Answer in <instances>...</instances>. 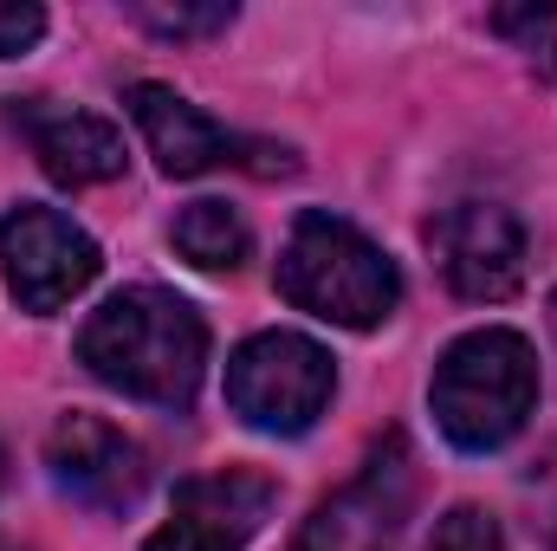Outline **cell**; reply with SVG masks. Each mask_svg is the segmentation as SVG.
I'll list each match as a JSON object with an SVG mask.
<instances>
[{"instance_id":"obj_2","label":"cell","mask_w":557,"mask_h":551,"mask_svg":"<svg viewBox=\"0 0 557 551\" xmlns=\"http://www.w3.org/2000/svg\"><path fill=\"white\" fill-rule=\"evenodd\" d=\"M428 409H434V428L460 454L506 448L525 428V415L539 409V351L506 325L454 338L434 364Z\"/></svg>"},{"instance_id":"obj_20","label":"cell","mask_w":557,"mask_h":551,"mask_svg":"<svg viewBox=\"0 0 557 551\" xmlns=\"http://www.w3.org/2000/svg\"><path fill=\"white\" fill-rule=\"evenodd\" d=\"M0 474H7V461H0Z\"/></svg>"},{"instance_id":"obj_4","label":"cell","mask_w":557,"mask_h":551,"mask_svg":"<svg viewBox=\"0 0 557 551\" xmlns=\"http://www.w3.org/2000/svg\"><path fill=\"white\" fill-rule=\"evenodd\" d=\"M337 390V364L305 331H260L227 357V409L260 434H305Z\"/></svg>"},{"instance_id":"obj_3","label":"cell","mask_w":557,"mask_h":551,"mask_svg":"<svg viewBox=\"0 0 557 551\" xmlns=\"http://www.w3.org/2000/svg\"><path fill=\"white\" fill-rule=\"evenodd\" d=\"M278 292L324 318V325H344V331H376L396 305H403V273L396 260L363 234L350 228L344 215H298L292 234H285V254H278Z\"/></svg>"},{"instance_id":"obj_19","label":"cell","mask_w":557,"mask_h":551,"mask_svg":"<svg viewBox=\"0 0 557 551\" xmlns=\"http://www.w3.org/2000/svg\"><path fill=\"white\" fill-rule=\"evenodd\" d=\"M552 331H557V292H552Z\"/></svg>"},{"instance_id":"obj_1","label":"cell","mask_w":557,"mask_h":551,"mask_svg":"<svg viewBox=\"0 0 557 551\" xmlns=\"http://www.w3.org/2000/svg\"><path fill=\"white\" fill-rule=\"evenodd\" d=\"M78 364L149 409H188L208 370V325L182 292L124 285L85 318Z\"/></svg>"},{"instance_id":"obj_8","label":"cell","mask_w":557,"mask_h":551,"mask_svg":"<svg viewBox=\"0 0 557 551\" xmlns=\"http://www.w3.org/2000/svg\"><path fill=\"white\" fill-rule=\"evenodd\" d=\"M46 467H52V480H59L78 506H91V513H131L143 500V487H149L143 448L117 428V421L85 415V409H72L52 434H46Z\"/></svg>"},{"instance_id":"obj_5","label":"cell","mask_w":557,"mask_h":551,"mask_svg":"<svg viewBox=\"0 0 557 551\" xmlns=\"http://www.w3.org/2000/svg\"><path fill=\"white\" fill-rule=\"evenodd\" d=\"M98 267H104L98 241L72 215H59L46 201H20L0 221V279L20 298V311H33V318L65 311L98 279Z\"/></svg>"},{"instance_id":"obj_18","label":"cell","mask_w":557,"mask_h":551,"mask_svg":"<svg viewBox=\"0 0 557 551\" xmlns=\"http://www.w3.org/2000/svg\"><path fill=\"white\" fill-rule=\"evenodd\" d=\"M0 551H20V546H13V539H7V532H0Z\"/></svg>"},{"instance_id":"obj_16","label":"cell","mask_w":557,"mask_h":551,"mask_svg":"<svg viewBox=\"0 0 557 551\" xmlns=\"http://www.w3.org/2000/svg\"><path fill=\"white\" fill-rule=\"evenodd\" d=\"M143 551H240V546H227L221 532H208V526H195V519H182V513H175V519H169V526H162Z\"/></svg>"},{"instance_id":"obj_7","label":"cell","mask_w":557,"mask_h":551,"mask_svg":"<svg viewBox=\"0 0 557 551\" xmlns=\"http://www.w3.org/2000/svg\"><path fill=\"white\" fill-rule=\"evenodd\" d=\"M428 247H434V267L441 279L473 298V305H499L525 285V260H532V241L519 228L512 208L499 201H460L447 215L428 221Z\"/></svg>"},{"instance_id":"obj_13","label":"cell","mask_w":557,"mask_h":551,"mask_svg":"<svg viewBox=\"0 0 557 551\" xmlns=\"http://www.w3.org/2000/svg\"><path fill=\"white\" fill-rule=\"evenodd\" d=\"M131 20L149 26L156 39H208V33H227L234 26V7L227 0H208V7H156V0H137Z\"/></svg>"},{"instance_id":"obj_12","label":"cell","mask_w":557,"mask_h":551,"mask_svg":"<svg viewBox=\"0 0 557 551\" xmlns=\"http://www.w3.org/2000/svg\"><path fill=\"white\" fill-rule=\"evenodd\" d=\"M169 241H175V254H182L188 267H201V273H234V267L247 260V247H253L247 221H240L227 201H188V208L175 215Z\"/></svg>"},{"instance_id":"obj_21","label":"cell","mask_w":557,"mask_h":551,"mask_svg":"<svg viewBox=\"0 0 557 551\" xmlns=\"http://www.w3.org/2000/svg\"><path fill=\"white\" fill-rule=\"evenodd\" d=\"M552 551H557V546H552Z\"/></svg>"},{"instance_id":"obj_15","label":"cell","mask_w":557,"mask_h":551,"mask_svg":"<svg viewBox=\"0 0 557 551\" xmlns=\"http://www.w3.org/2000/svg\"><path fill=\"white\" fill-rule=\"evenodd\" d=\"M39 33H46V13H39L33 0H0V59L33 52V46H39Z\"/></svg>"},{"instance_id":"obj_9","label":"cell","mask_w":557,"mask_h":551,"mask_svg":"<svg viewBox=\"0 0 557 551\" xmlns=\"http://www.w3.org/2000/svg\"><path fill=\"white\" fill-rule=\"evenodd\" d=\"M13 124L26 131L39 169L65 188H98V182H117L124 175V131L91 118V111H72V105H52V98H26L13 105Z\"/></svg>"},{"instance_id":"obj_17","label":"cell","mask_w":557,"mask_h":551,"mask_svg":"<svg viewBox=\"0 0 557 551\" xmlns=\"http://www.w3.org/2000/svg\"><path fill=\"white\" fill-rule=\"evenodd\" d=\"M499 33H519L525 52H557V20L552 13H493Z\"/></svg>"},{"instance_id":"obj_14","label":"cell","mask_w":557,"mask_h":551,"mask_svg":"<svg viewBox=\"0 0 557 551\" xmlns=\"http://www.w3.org/2000/svg\"><path fill=\"white\" fill-rule=\"evenodd\" d=\"M428 551H506V532H499L493 513H480V506H454V513L434 519Z\"/></svg>"},{"instance_id":"obj_10","label":"cell","mask_w":557,"mask_h":551,"mask_svg":"<svg viewBox=\"0 0 557 551\" xmlns=\"http://www.w3.org/2000/svg\"><path fill=\"white\" fill-rule=\"evenodd\" d=\"M124 105H131V118H137V131H143V143H149V156H156L162 175H208V169L234 162V149H240V137H227L208 111H195L169 85L137 78L124 91Z\"/></svg>"},{"instance_id":"obj_6","label":"cell","mask_w":557,"mask_h":551,"mask_svg":"<svg viewBox=\"0 0 557 551\" xmlns=\"http://www.w3.org/2000/svg\"><path fill=\"white\" fill-rule=\"evenodd\" d=\"M409 493H416V467H409L403 434H389L350 487L318 500V513L298 526L292 551H396L403 519H409Z\"/></svg>"},{"instance_id":"obj_11","label":"cell","mask_w":557,"mask_h":551,"mask_svg":"<svg viewBox=\"0 0 557 551\" xmlns=\"http://www.w3.org/2000/svg\"><path fill=\"white\" fill-rule=\"evenodd\" d=\"M278 506V487L253 467H221V474H201V480H182L175 487V513L221 532L227 546H247Z\"/></svg>"}]
</instances>
